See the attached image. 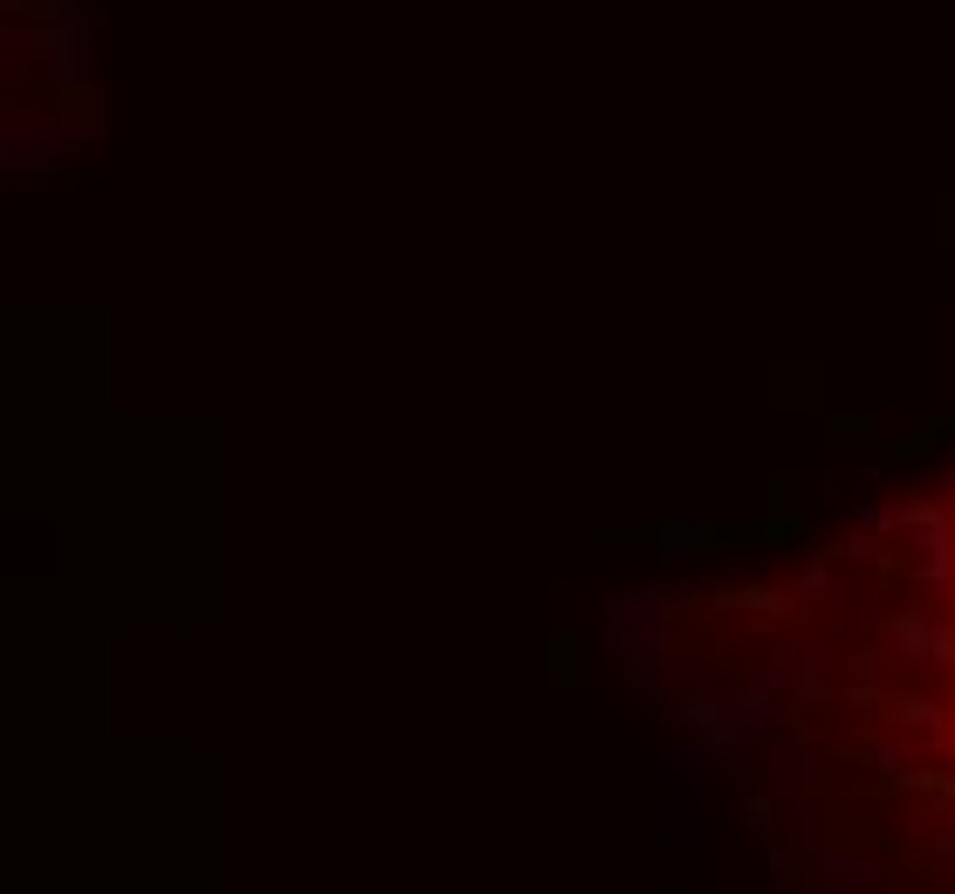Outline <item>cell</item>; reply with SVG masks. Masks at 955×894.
Instances as JSON below:
<instances>
[{
	"instance_id": "cell-3",
	"label": "cell",
	"mask_w": 955,
	"mask_h": 894,
	"mask_svg": "<svg viewBox=\"0 0 955 894\" xmlns=\"http://www.w3.org/2000/svg\"><path fill=\"white\" fill-rule=\"evenodd\" d=\"M584 681V641L571 626L550 633V695H571V688Z\"/></svg>"
},
{
	"instance_id": "cell-2",
	"label": "cell",
	"mask_w": 955,
	"mask_h": 894,
	"mask_svg": "<svg viewBox=\"0 0 955 894\" xmlns=\"http://www.w3.org/2000/svg\"><path fill=\"white\" fill-rule=\"evenodd\" d=\"M818 441L839 448V454H873V448H880V420H873V414H825Z\"/></svg>"
},
{
	"instance_id": "cell-1",
	"label": "cell",
	"mask_w": 955,
	"mask_h": 894,
	"mask_svg": "<svg viewBox=\"0 0 955 894\" xmlns=\"http://www.w3.org/2000/svg\"><path fill=\"white\" fill-rule=\"evenodd\" d=\"M942 433H955V406H942V414H921L914 427H900V433H887V441L873 448V462H887V468H900V462H921V454L935 448Z\"/></svg>"
}]
</instances>
